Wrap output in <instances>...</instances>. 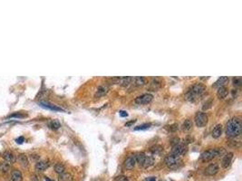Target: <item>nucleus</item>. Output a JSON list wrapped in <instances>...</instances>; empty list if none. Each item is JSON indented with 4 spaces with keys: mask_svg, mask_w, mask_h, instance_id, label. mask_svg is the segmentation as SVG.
<instances>
[{
    "mask_svg": "<svg viewBox=\"0 0 242 181\" xmlns=\"http://www.w3.org/2000/svg\"><path fill=\"white\" fill-rule=\"evenodd\" d=\"M242 131V123L239 117L235 116L231 118L226 127V134L229 138H236L241 134Z\"/></svg>",
    "mask_w": 242,
    "mask_h": 181,
    "instance_id": "1",
    "label": "nucleus"
},
{
    "mask_svg": "<svg viewBox=\"0 0 242 181\" xmlns=\"http://www.w3.org/2000/svg\"><path fill=\"white\" fill-rule=\"evenodd\" d=\"M205 90H206V87L204 84H200V82L193 84L190 88V90L186 92V94H185L186 100L189 101H191V102L196 101L199 98H200L203 95V93L205 92Z\"/></svg>",
    "mask_w": 242,
    "mask_h": 181,
    "instance_id": "2",
    "label": "nucleus"
},
{
    "mask_svg": "<svg viewBox=\"0 0 242 181\" xmlns=\"http://www.w3.org/2000/svg\"><path fill=\"white\" fill-rule=\"evenodd\" d=\"M226 154V150L224 148H215L205 150L204 152H202L200 155V159L202 161L207 162V161H210L216 157H220Z\"/></svg>",
    "mask_w": 242,
    "mask_h": 181,
    "instance_id": "3",
    "label": "nucleus"
},
{
    "mask_svg": "<svg viewBox=\"0 0 242 181\" xmlns=\"http://www.w3.org/2000/svg\"><path fill=\"white\" fill-rule=\"evenodd\" d=\"M164 162L166 164V166L171 169H176L178 168H180L181 164H182V159H181V157L179 156H175L172 154H169L168 156H166V158L164 159Z\"/></svg>",
    "mask_w": 242,
    "mask_h": 181,
    "instance_id": "4",
    "label": "nucleus"
},
{
    "mask_svg": "<svg viewBox=\"0 0 242 181\" xmlns=\"http://www.w3.org/2000/svg\"><path fill=\"white\" fill-rule=\"evenodd\" d=\"M194 121L197 127L199 128H203L208 123V115L202 111H198L195 114Z\"/></svg>",
    "mask_w": 242,
    "mask_h": 181,
    "instance_id": "5",
    "label": "nucleus"
},
{
    "mask_svg": "<svg viewBox=\"0 0 242 181\" xmlns=\"http://www.w3.org/2000/svg\"><path fill=\"white\" fill-rule=\"evenodd\" d=\"M187 151V147L185 144L183 143H178L176 145H174L172 147V149H171V154L172 155H175V156H181L186 153Z\"/></svg>",
    "mask_w": 242,
    "mask_h": 181,
    "instance_id": "6",
    "label": "nucleus"
},
{
    "mask_svg": "<svg viewBox=\"0 0 242 181\" xmlns=\"http://www.w3.org/2000/svg\"><path fill=\"white\" fill-rule=\"evenodd\" d=\"M153 100V95L151 93H144L140 96H138L135 99V103L137 104H148Z\"/></svg>",
    "mask_w": 242,
    "mask_h": 181,
    "instance_id": "7",
    "label": "nucleus"
},
{
    "mask_svg": "<svg viewBox=\"0 0 242 181\" xmlns=\"http://www.w3.org/2000/svg\"><path fill=\"white\" fill-rule=\"evenodd\" d=\"M2 158L4 159V160L7 162L8 164H13L17 161V157L12 151L10 150H6L5 152H3L2 154Z\"/></svg>",
    "mask_w": 242,
    "mask_h": 181,
    "instance_id": "8",
    "label": "nucleus"
},
{
    "mask_svg": "<svg viewBox=\"0 0 242 181\" xmlns=\"http://www.w3.org/2000/svg\"><path fill=\"white\" fill-rule=\"evenodd\" d=\"M220 167L217 163H211L205 169V175L206 176H214L219 172Z\"/></svg>",
    "mask_w": 242,
    "mask_h": 181,
    "instance_id": "9",
    "label": "nucleus"
},
{
    "mask_svg": "<svg viewBox=\"0 0 242 181\" xmlns=\"http://www.w3.org/2000/svg\"><path fill=\"white\" fill-rule=\"evenodd\" d=\"M136 165V159L135 155H130L124 160V167L127 169H132Z\"/></svg>",
    "mask_w": 242,
    "mask_h": 181,
    "instance_id": "10",
    "label": "nucleus"
},
{
    "mask_svg": "<svg viewBox=\"0 0 242 181\" xmlns=\"http://www.w3.org/2000/svg\"><path fill=\"white\" fill-rule=\"evenodd\" d=\"M232 159H233V153H232V152L226 153L224 155V158H223V159H222V162H221L222 168H228L230 166Z\"/></svg>",
    "mask_w": 242,
    "mask_h": 181,
    "instance_id": "11",
    "label": "nucleus"
},
{
    "mask_svg": "<svg viewBox=\"0 0 242 181\" xmlns=\"http://www.w3.org/2000/svg\"><path fill=\"white\" fill-rule=\"evenodd\" d=\"M49 161L47 160H42V161H38L36 164V170L41 172V171H44L46 169H47L49 168Z\"/></svg>",
    "mask_w": 242,
    "mask_h": 181,
    "instance_id": "12",
    "label": "nucleus"
},
{
    "mask_svg": "<svg viewBox=\"0 0 242 181\" xmlns=\"http://www.w3.org/2000/svg\"><path fill=\"white\" fill-rule=\"evenodd\" d=\"M39 104H40L42 107H44V108L51 110V111H63V110L62 108H60V107H58L56 105H54V104H51V103H49V102H47V101H40V103H39Z\"/></svg>",
    "mask_w": 242,
    "mask_h": 181,
    "instance_id": "13",
    "label": "nucleus"
},
{
    "mask_svg": "<svg viewBox=\"0 0 242 181\" xmlns=\"http://www.w3.org/2000/svg\"><path fill=\"white\" fill-rule=\"evenodd\" d=\"M228 94H229L228 87L221 86V87L218 88V91H217V96H218L219 99H225V98L228 96Z\"/></svg>",
    "mask_w": 242,
    "mask_h": 181,
    "instance_id": "14",
    "label": "nucleus"
},
{
    "mask_svg": "<svg viewBox=\"0 0 242 181\" xmlns=\"http://www.w3.org/2000/svg\"><path fill=\"white\" fill-rule=\"evenodd\" d=\"M228 82H229V77H227V76H221V77H220L219 79L214 82L213 87H214V88H220V87H221V86H225L226 84H228Z\"/></svg>",
    "mask_w": 242,
    "mask_h": 181,
    "instance_id": "15",
    "label": "nucleus"
},
{
    "mask_svg": "<svg viewBox=\"0 0 242 181\" xmlns=\"http://www.w3.org/2000/svg\"><path fill=\"white\" fill-rule=\"evenodd\" d=\"M146 79L144 77H141V76H137V77H133L132 78V84H134L135 86H142L146 84Z\"/></svg>",
    "mask_w": 242,
    "mask_h": 181,
    "instance_id": "16",
    "label": "nucleus"
},
{
    "mask_svg": "<svg viewBox=\"0 0 242 181\" xmlns=\"http://www.w3.org/2000/svg\"><path fill=\"white\" fill-rule=\"evenodd\" d=\"M221 134H222V125L221 124H217L214 127L213 130H212L211 135L214 139H219L221 136Z\"/></svg>",
    "mask_w": 242,
    "mask_h": 181,
    "instance_id": "17",
    "label": "nucleus"
},
{
    "mask_svg": "<svg viewBox=\"0 0 242 181\" xmlns=\"http://www.w3.org/2000/svg\"><path fill=\"white\" fill-rule=\"evenodd\" d=\"M108 91H109V88H108L107 86H103V85L99 86L97 88V91L95 92V97L100 98V97L104 96L108 92Z\"/></svg>",
    "mask_w": 242,
    "mask_h": 181,
    "instance_id": "18",
    "label": "nucleus"
},
{
    "mask_svg": "<svg viewBox=\"0 0 242 181\" xmlns=\"http://www.w3.org/2000/svg\"><path fill=\"white\" fill-rule=\"evenodd\" d=\"M154 162H155V160H154L153 157H151V156H147V155H146L145 159H144V162H143V164H142L141 167L144 168H148L151 167V166L154 164Z\"/></svg>",
    "mask_w": 242,
    "mask_h": 181,
    "instance_id": "19",
    "label": "nucleus"
},
{
    "mask_svg": "<svg viewBox=\"0 0 242 181\" xmlns=\"http://www.w3.org/2000/svg\"><path fill=\"white\" fill-rule=\"evenodd\" d=\"M192 126H193V122L190 119H187L184 120V122L182 123L181 129L183 131H190L192 129Z\"/></svg>",
    "mask_w": 242,
    "mask_h": 181,
    "instance_id": "20",
    "label": "nucleus"
},
{
    "mask_svg": "<svg viewBox=\"0 0 242 181\" xmlns=\"http://www.w3.org/2000/svg\"><path fill=\"white\" fill-rule=\"evenodd\" d=\"M17 159H18V162L20 163V165H21V166H23V167H24V168L28 167V165H29V161H28L27 157H26V156L24 155V154H20V155H18Z\"/></svg>",
    "mask_w": 242,
    "mask_h": 181,
    "instance_id": "21",
    "label": "nucleus"
},
{
    "mask_svg": "<svg viewBox=\"0 0 242 181\" xmlns=\"http://www.w3.org/2000/svg\"><path fill=\"white\" fill-rule=\"evenodd\" d=\"M22 173L18 169H15L11 173V179L12 181H22Z\"/></svg>",
    "mask_w": 242,
    "mask_h": 181,
    "instance_id": "22",
    "label": "nucleus"
},
{
    "mask_svg": "<svg viewBox=\"0 0 242 181\" xmlns=\"http://www.w3.org/2000/svg\"><path fill=\"white\" fill-rule=\"evenodd\" d=\"M132 77H129V76L122 77V78H119L117 84H120L122 86H127L130 84H132Z\"/></svg>",
    "mask_w": 242,
    "mask_h": 181,
    "instance_id": "23",
    "label": "nucleus"
},
{
    "mask_svg": "<svg viewBox=\"0 0 242 181\" xmlns=\"http://www.w3.org/2000/svg\"><path fill=\"white\" fill-rule=\"evenodd\" d=\"M58 180L59 181H73V176L70 173L65 172V173H63L61 175H59Z\"/></svg>",
    "mask_w": 242,
    "mask_h": 181,
    "instance_id": "24",
    "label": "nucleus"
},
{
    "mask_svg": "<svg viewBox=\"0 0 242 181\" xmlns=\"http://www.w3.org/2000/svg\"><path fill=\"white\" fill-rule=\"evenodd\" d=\"M146 157V154L141 152V153H138L135 155V159H136V163H138L140 166H142L143 162H144V159Z\"/></svg>",
    "mask_w": 242,
    "mask_h": 181,
    "instance_id": "25",
    "label": "nucleus"
},
{
    "mask_svg": "<svg viewBox=\"0 0 242 181\" xmlns=\"http://www.w3.org/2000/svg\"><path fill=\"white\" fill-rule=\"evenodd\" d=\"M54 168H55L56 172L57 174H59V175H61V174H63V173L65 172V166H63V164H61V163L56 164L55 167H54Z\"/></svg>",
    "mask_w": 242,
    "mask_h": 181,
    "instance_id": "26",
    "label": "nucleus"
},
{
    "mask_svg": "<svg viewBox=\"0 0 242 181\" xmlns=\"http://www.w3.org/2000/svg\"><path fill=\"white\" fill-rule=\"evenodd\" d=\"M48 126H49V128L52 130H58L61 127V124L57 120H53L48 123Z\"/></svg>",
    "mask_w": 242,
    "mask_h": 181,
    "instance_id": "27",
    "label": "nucleus"
},
{
    "mask_svg": "<svg viewBox=\"0 0 242 181\" xmlns=\"http://www.w3.org/2000/svg\"><path fill=\"white\" fill-rule=\"evenodd\" d=\"M151 126V123H143V124H141V125H139V126L135 127L134 130H145L149 129Z\"/></svg>",
    "mask_w": 242,
    "mask_h": 181,
    "instance_id": "28",
    "label": "nucleus"
},
{
    "mask_svg": "<svg viewBox=\"0 0 242 181\" xmlns=\"http://www.w3.org/2000/svg\"><path fill=\"white\" fill-rule=\"evenodd\" d=\"M10 169V164L7 162H1V172H8Z\"/></svg>",
    "mask_w": 242,
    "mask_h": 181,
    "instance_id": "29",
    "label": "nucleus"
},
{
    "mask_svg": "<svg viewBox=\"0 0 242 181\" xmlns=\"http://www.w3.org/2000/svg\"><path fill=\"white\" fill-rule=\"evenodd\" d=\"M212 104H213V102H212V100H209V101H207L206 102H204L203 106H202V110H203V111H207V110H209L210 108H211Z\"/></svg>",
    "mask_w": 242,
    "mask_h": 181,
    "instance_id": "30",
    "label": "nucleus"
},
{
    "mask_svg": "<svg viewBox=\"0 0 242 181\" xmlns=\"http://www.w3.org/2000/svg\"><path fill=\"white\" fill-rule=\"evenodd\" d=\"M114 181H129L128 178L126 176H123V175H120V176H117V177L114 178Z\"/></svg>",
    "mask_w": 242,
    "mask_h": 181,
    "instance_id": "31",
    "label": "nucleus"
},
{
    "mask_svg": "<svg viewBox=\"0 0 242 181\" xmlns=\"http://www.w3.org/2000/svg\"><path fill=\"white\" fill-rule=\"evenodd\" d=\"M241 84H242V82H241V78L240 77H236V78H233V84L235 85V86H240L241 85Z\"/></svg>",
    "mask_w": 242,
    "mask_h": 181,
    "instance_id": "32",
    "label": "nucleus"
},
{
    "mask_svg": "<svg viewBox=\"0 0 242 181\" xmlns=\"http://www.w3.org/2000/svg\"><path fill=\"white\" fill-rule=\"evenodd\" d=\"M151 86H153V89L154 90H156V89H158V88H160L161 87V82H158V81H156V80H153L151 82Z\"/></svg>",
    "mask_w": 242,
    "mask_h": 181,
    "instance_id": "33",
    "label": "nucleus"
},
{
    "mask_svg": "<svg viewBox=\"0 0 242 181\" xmlns=\"http://www.w3.org/2000/svg\"><path fill=\"white\" fill-rule=\"evenodd\" d=\"M10 118H24V117H26V115H23L21 113H15L9 116Z\"/></svg>",
    "mask_w": 242,
    "mask_h": 181,
    "instance_id": "34",
    "label": "nucleus"
},
{
    "mask_svg": "<svg viewBox=\"0 0 242 181\" xmlns=\"http://www.w3.org/2000/svg\"><path fill=\"white\" fill-rule=\"evenodd\" d=\"M167 127H170V128H168V129H169V130H171V131H174V130H178V124H172L171 126H167Z\"/></svg>",
    "mask_w": 242,
    "mask_h": 181,
    "instance_id": "35",
    "label": "nucleus"
},
{
    "mask_svg": "<svg viewBox=\"0 0 242 181\" xmlns=\"http://www.w3.org/2000/svg\"><path fill=\"white\" fill-rule=\"evenodd\" d=\"M16 141H17V144H22L24 141V137H19V138H17L16 140Z\"/></svg>",
    "mask_w": 242,
    "mask_h": 181,
    "instance_id": "36",
    "label": "nucleus"
},
{
    "mask_svg": "<svg viewBox=\"0 0 242 181\" xmlns=\"http://www.w3.org/2000/svg\"><path fill=\"white\" fill-rule=\"evenodd\" d=\"M119 113H120V116H121V117H127V116H128L127 111H121Z\"/></svg>",
    "mask_w": 242,
    "mask_h": 181,
    "instance_id": "37",
    "label": "nucleus"
},
{
    "mask_svg": "<svg viewBox=\"0 0 242 181\" xmlns=\"http://www.w3.org/2000/svg\"><path fill=\"white\" fill-rule=\"evenodd\" d=\"M238 95V90H232V96L236 97Z\"/></svg>",
    "mask_w": 242,
    "mask_h": 181,
    "instance_id": "38",
    "label": "nucleus"
},
{
    "mask_svg": "<svg viewBox=\"0 0 242 181\" xmlns=\"http://www.w3.org/2000/svg\"><path fill=\"white\" fill-rule=\"evenodd\" d=\"M147 181H156V178L154 177H151L147 178Z\"/></svg>",
    "mask_w": 242,
    "mask_h": 181,
    "instance_id": "39",
    "label": "nucleus"
},
{
    "mask_svg": "<svg viewBox=\"0 0 242 181\" xmlns=\"http://www.w3.org/2000/svg\"><path fill=\"white\" fill-rule=\"evenodd\" d=\"M135 121H136V120H132V121H130V122H128V123H126V124H125V126H131L132 123H134Z\"/></svg>",
    "mask_w": 242,
    "mask_h": 181,
    "instance_id": "40",
    "label": "nucleus"
},
{
    "mask_svg": "<svg viewBox=\"0 0 242 181\" xmlns=\"http://www.w3.org/2000/svg\"><path fill=\"white\" fill-rule=\"evenodd\" d=\"M46 181H54V180H52V179H50V178H46Z\"/></svg>",
    "mask_w": 242,
    "mask_h": 181,
    "instance_id": "41",
    "label": "nucleus"
},
{
    "mask_svg": "<svg viewBox=\"0 0 242 181\" xmlns=\"http://www.w3.org/2000/svg\"><path fill=\"white\" fill-rule=\"evenodd\" d=\"M0 172H1V162H0Z\"/></svg>",
    "mask_w": 242,
    "mask_h": 181,
    "instance_id": "42",
    "label": "nucleus"
}]
</instances>
